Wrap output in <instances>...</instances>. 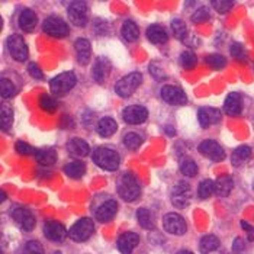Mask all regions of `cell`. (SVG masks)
<instances>
[{
    "label": "cell",
    "mask_w": 254,
    "mask_h": 254,
    "mask_svg": "<svg viewBox=\"0 0 254 254\" xmlns=\"http://www.w3.org/2000/svg\"><path fill=\"white\" fill-rule=\"evenodd\" d=\"M118 193L125 202H134L141 195V186L131 173H125L119 177Z\"/></svg>",
    "instance_id": "cell-1"
},
{
    "label": "cell",
    "mask_w": 254,
    "mask_h": 254,
    "mask_svg": "<svg viewBox=\"0 0 254 254\" xmlns=\"http://www.w3.org/2000/svg\"><path fill=\"white\" fill-rule=\"evenodd\" d=\"M93 161L98 164L100 169L114 172L119 167L121 158H119V154L115 150L108 148V147H99L93 153Z\"/></svg>",
    "instance_id": "cell-2"
},
{
    "label": "cell",
    "mask_w": 254,
    "mask_h": 254,
    "mask_svg": "<svg viewBox=\"0 0 254 254\" xmlns=\"http://www.w3.org/2000/svg\"><path fill=\"white\" fill-rule=\"evenodd\" d=\"M76 81L77 78L74 76V73L71 71L61 73L50 81V89L56 96H64L76 86Z\"/></svg>",
    "instance_id": "cell-3"
},
{
    "label": "cell",
    "mask_w": 254,
    "mask_h": 254,
    "mask_svg": "<svg viewBox=\"0 0 254 254\" xmlns=\"http://www.w3.org/2000/svg\"><path fill=\"white\" fill-rule=\"evenodd\" d=\"M142 83V76L141 73H131L125 77H122L115 86V92L121 98H129Z\"/></svg>",
    "instance_id": "cell-4"
},
{
    "label": "cell",
    "mask_w": 254,
    "mask_h": 254,
    "mask_svg": "<svg viewBox=\"0 0 254 254\" xmlns=\"http://www.w3.org/2000/svg\"><path fill=\"white\" fill-rule=\"evenodd\" d=\"M93 230H95L93 221L90 218H81L68 230V237L77 243H81L90 238V235L93 234Z\"/></svg>",
    "instance_id": "cell-5"
},
{
    "label": "cell",
    "mask_w": 254,
    "mask_h": 254,
    "mask_svg": "<svg viewBox=\"0 0 254 254\" xmlns=\"http://www.w3.org/2000/svg\"><path fill=\"white\" fill-rule=\"evenodd\" d=\"M42 29H44L45 34H48L50 37H54V38H64L70 32L68 25L61 18H57V16H50V18L44 20Z\"/></svg>",
    "instance_id": "cell-6"
},
{
    "label": "cell",
    "mask_w": 254,
    "mask_h": 254,
    "mask_svg": "<svg viewBox=\"0 0 254 254\" xmlns=\"http://www.w3.org/2000/svg\"><path fill=\"white\" fill-rule=\"evenodd\" d=\"M172 202L177 208H186L190 202L192 190L188 182H177L172 189Z\"/></svg>",
    "instance_id": "cell-7"
},
{
    "label": "cell",
    "mask_w": 254,
    "mask_h": 254,
    "mask_svg": "<svg viewBox=\"0 0 254 254\" xmlns=\"http://www.w3.org/2000/svg\"><path fill=\"white\" fill-rule=\"evenodd\" d=\"M163 225L164 230L167 233L173 235H183L188 231V225L183 219V216H180L176 212H170L163 218Z\"/></svg>",
    "instance_id": "cell-8"
},
{
    "label": "cell",
    "mask_w": 254,
    "mask_h": 254,
    "mask_svg": "<svg viewBox=\"0 0 254 254\" xmlns=\"http://www.w3.org/2000/svg\"><path fill=\"white\" fill-rule=\"evenodd\" d=\"M7 50L16 61H25L28 59V47L20 35H10L7 39Z\"/></svg>",
    "instance_id": "cell-9"
},
{
    "label": "cell",
    "mask_w": 254,
    "mask_h": 254,
    "mask_svg": "<svg viewBox=\"0 0 254 254\" xmlns=\"http://www.w3.org/2000/svg\"><path fill=\"white\" fill-rule=\"evenodd\" d=\"M199 153L206 158H211L214 161H221L225 158V153L222 150V147L214 141V139H206V141H202L199 144Z\"/></svg>",
    "instance_id": "cell-10"
},
{
    "label": "cell",
    "mask_w": 254,
    "mask_h": 254,
    "mask_svg": "<svg viewBox=\"0 0 254 254\" xmlns=\"http://www.w3.org/2000/svg\"><path fill=\"white\" fill-rule=\"evenodd\" d=\"M68 18L76 26H86L87 23V4L84 1H73L68 6Z\"/></svg>",
    "instance_id": "cell-11"
},
{
    "label": "cell",
    "mask_w": 254,
    "mask_h": 254,
    "mask_svg": "<svg viewBox=\"0 0 254 254\" xmlns=\"http://www.w3.org/2000/svg\"><path fill=\"white\" fill-rule=\"evenodd\" d=\"M122 118L127 124L131 125H137V124H142L147 121L148 118V111L144 106L139 105H134V106H128L124 109L122 112Z\"/></svg>",
    "instance_id": "cell-12"
},
{
    "label": "cell",
    "mask_w": 254,
    "mask_h": 254,
    "mask_svg": "<svg viewBox=\"0 0 254 254\" xmlns=\"http://www.w3.org/2000/svg\"><path fill=\"white\" fill-rule=\"evenodd\" d=\"M161 98L170 105H185L188 102L186 93L180 87L172 84H167L161 89Z\"/></svg>",
    "instance_id": "cell-13"
},
{
    "label": "cell",
    "mask_w": 254,
    "mask_h": 254,
    "mask_svg": "<svg viewBox=\"0 0 254 254\" xmlns=\"http://www.w3.org/2000/svg\"><path fill=\"white\" fill-rule=\"evenodd\" d=\"M12 216H13L15 222L19 225L23 231H32L34 230V227H35V218H34L31 211H28L25 208H16L13 211Z\"/></svg>",
    "instance_id": "cell-14"
},
{
    "label": "cell",
    "mask_w": 254,
    "mask_h": 254,
    "mask_svg": "<svg viewBox=\"0 0 254 254\" xmlns=\"http://www.w3.org/2000/svg\"><path fill=\"white\" fill-rule=\"evenodd\" d=\"M44 234L48 240L51 241H56V243H61L64 241V238L67 237V230L65 227L61 224V222H57V221H50L45 224L44 227Z\"/></svg>",
    "instance_id": "cell-15"
},
{
    "label": "cell",
    "mask_w": 254,
    "mask_h": 254,
    "mask_svg": "<svg viewBox=\"0 0 254 254\" xmlns=\"http://www.w3.org/2000/svg\"><path fill=\"white\" fill-rule=\"evenodd\" d=\"M197 119L202 128H209L221 121V112L215 108H200L197 112Z\"/></svg>",
    "instance_id": "cell-16"
},
{
    "label": "cell",
    "mask_w": 254,
    "mask_h": 254,
    "mask_svg": "<svg viewBox=\"0 0 254 254\" xmlns=\"http://www.w3.org/2000/svg\"><path fill=\"white\" fill-rule=\"evenodd\" d=\"M118 212V203L114 199H108L106 202H103L99 209L96 211V219L99 222H109L111 219H114V216Z\"/></svg>",
    "instance_id": "cell-17"
},
{
    "label": "cell",
    "mask_w": 254,
    "mask_h": 254,
    "mask_svg": "<svg viewBox=\"0 0 254 254\" xmlns=\"http://www.w3.org/2000/svg\"><path fill=\"white\" fill-rule=\"evenodd\" d=\"M139 243V237L135 233H125L118 238V250L122 254H131Z\"/></svg>",
    "instance_id": "cell-18"
},
{
    "label": "cell",
    "mask_w": 254,
    "mask_h": 254,
    "mask_svg": "<svg viewBox=\"0 0 254 254\" xmlns=\"http://www.w3.org/2000/svg\"><path fill=\"white\" fill-rule=\"evenodd\" d=\"M224 111L227 115L230 117H238L243 111V98L240 93H230L227 99H225V103H224Z\"/></svg>",
    "instance_id": "cell-19"
},
{
    "label": "cell",
    "mask_w": 254,
    "mask_h": 254,
    "mask_svg": "<svg viewBox=\"0 0 254 254\" xmlns=\"http://www.w3.org/2000/svg\"><path fill=\"white\" fill-rule=\"evenodd\" d=\"M74 48H76V54H77V61L81 65L89 64L90 61V42L87 39L80 38L74 42Z\"/></svg>",
    "instance_id": "cell-20"
},
{
    "label": "cell",
    "mask_w": 254,
    "mask_h": 254,
    "mask_svg": "<svg viewBox=\"0 0 254 254\" xmlns=\"http://www.w3.org/2000/svg\"><path fill=\"white\" fill-rule=\"evenodd\" d=\"M111 73V63L109 60L105 59V57H100L98 61L95 63V67H93V77L98 83H103L108 76Z\"/></svg>",
    "instance_id": "cell-21"
},
{
    "label": "cell",
    "mask_w": 254,
    "mask_h": 254,
    "mask_svg": "<svg viewBox=\"0 0 254 254\" xmlns=\"http://www.w3.org/2000/svg\"><path fill=\"white\" fill-rule=\"evenodd\" d=\"M37 22H38V18L34 10H31V9L22 10V13L19 15V26L22 31H25V32L34 31V28L37 26Z\"/></svg>",
    "instance_id": "cell-22"
},
{
    "label": "cell",
    "mask_w": 254,
    "mask_h": 254,
    "mask_svg": "<svg viewBox=\"0 0 254 254\" xmlns=\"http://www.w3.org/2000/svg\"><path fill=\"white\" fill-rule=\"evenodd\" d=\"M67 148L71 154L77 157H86L90 151V147L86 141L80 139V138H71L68 142H67Z\"/></svg>",
    "instance_id": "cell-23"
},
{
    "label": "cell",
    "mask_w": 254,
    "mask_h": 254,
    "mask_svg": "<svg viewBox=\"0 0 254 254\" xmlns=\"http://www.w3.org/2000/svg\"><path fill=\"white\" fill-rule=\"evenodd\" d=\"M147 38L150 39L153 44H164V42H167V32H166V29L161 26V25H151L148 29H147Z\"/></svg>",
    "instance_id": "cell-24"
},
{
    "label": "cell",
    "mask_w": 254,
    "mask_h": 254,
    "mask_svg": "<svg viewBox=\"0 0 254 254\" xmlns=\"http://www.w3.org/2000/svg\"><path fill=\"white\" fill-rule=\"evenodd\" d=\"M118 125L112 118H102L98 122V134L100 137H111L117 132Z\"/></svg>",
    "instance_id": "cell-25"
},
{
    "label": "cell",
    "mask_w": 254,
    "mask_h": 254,
    "mask_svg": "<svg viewBox=\"0 0 254 254\" xmlns=\"http://www.w3.org/2000/svg\"><path fill=\"white\" fill-rule=\"evenodd\" d=\"M234 182L230 176H221L215 182V193L218 196H228L233 190Z\"/></svg>",
    "instance_id": "cell-26"
},
{
    "label": "cell",
    "mask_w": 254,
    "mask_h": 254,
    "mask_svg": "<svg viewBox=\"0 0 254 254\" xmlns=\"http://www.w3.org/2000/svg\"><path fill=\"white\" fill-rule=\"evenodd\" d=\"M137 219L139 225L145 230H154L156 228V221L154 216L151 214V211H148L147 208H139L137 211Z\"/></svg>",
    "instance_id": "cell-27"
},
{
    "label": "cell",
    "mask_w": 254,
    "mask_h": 254,
    "mask_svg": "<svg viewBox=\"0 0 254 254\" xmlns=\"http://www.w3.org/2000/svg\"><path fill=\"white\" fill-rule=\"evenodd\" d=\"M121 34H122V37L127 39L128 42H134L139 37V29H138V26L132 20H127V22L122 23Z\"/></svg>",
    "instance_id": "cell-28"
},
{
    "label": "cell",
    "mask_w": 254,
    "mask_h": 254,
    "mask_svg": "<svg viewBox=\"0 0 254 254\" xmlns=\"http://www.w3.org/2000/svg\"><path fill=\"white\" fill-rule=\"evenodd\" d=\"M218 247H219V240L215 235H205V237H202L200 244H199V250H200L202 254L212 253V252H215Z\"/></svg>",
    "instance_id": "cell-29"
},
{
    "label": "cell",
    "mask_w": 254,
    "mask_h": 254,
    "mask_svg": "<svg viewBox=\"0 0 254 254\" xmlns=\"http://www.w3.org/2000/svg\"><path fill=\"white\" fill-rule=\"evenodd\" d=\"M64 173L71 179H80L86 173V166L81 161H73L64 166Z\"/></svg>",
    "instance_id": "cell-30"
},
{
    "label": "cell",
    "mask_w": 254,
    "mask_h": 254,
    "mask_svg": "<svg viewBox=\"0 0 254 254\" xmlns=\"http://www.w3.org/2000/svg\"><path fill=\"white\" fill-rule=\"evenodd\" d=\"M250 156H252L250 147L241 145V147H238L237 150H234V153H233V156H231V163H233V166L238 167V166H241L244 161H247V160L250 158Z\"/></svg>",
    "instance_id": "cell-31"
},
{
    "label": "cell",
    "mask_w": 254,
    "mask_h": 254,
    "mask_svg": "<svg viewBox=\"0 0 254 254\" xmlns=\"http://www.w3.org/2000/svg\"><path fill=\"white\" fill-rule=\"evenodd\" d=\"M35 158L39 164L44 166H51L57 161V153L51 148H44V150H38L35 153Z\"/></svg>",
    "instance_id": "cell-32"
},
{
    "label": "cell",
    "mask_w": 254,
    "mask_h": 254,
    "mask_svg": "<svg viewBox=\"0 0 254 254\" xmlns=\"http://www.w3.org/2000/svg\"><path fill=\"white\" fill-rule=\"evenodd\" d=\"M172 32H173V35H175L177 39L185 41L186 37H188V26H186V23H185L183 20H172Z\"/></svg>",
    "instance_id": "cell-33"
},
{
    "label": "cell",
    "mask_w": 254,
    "mask_h": 254,
    "mask_svg": "<svg viewBox=\"0 0 254 254\" xmlns=\"http://www.w3.org/2000/svg\"><path fill=\"white\" fill-rule=\"evenodd\" d=\"M215 192V182L212 180H203L200 185H199V189H197V195L200 199H208L211 197V195Z\"/></svg>",
    "instance_id": "cell-34"
},
{
    "label": "cell",
    "mask_w": 254,
    "mask_h": 254,
    "mask_svg": "<svg viewBox=\"0 0 254 254\" xmlns=\"http://www.w3.org/2000/svg\"><path fill=\"white\" fill-rule=\"evenodd\" d=\"M180 172L188 177H195L197 175V166L193 160L190 158H185L180 163Z\"/></svg>",
    "instance_id": "cell-35"
},
{
    "label": "cell",
    "mask_w": 254,
    "mask_h": 254,
    "mask_svg": "<svg viewBox=\"0 0 254 254\" xmlns=\"http://www.w3.org/2000/svg\"><path fill=\"white\" fill-rule=\"evenodd\" d=\"M206 64L212 68V70H222L227 65V60L225 57L219 56V54H211L208 57H205Z\"/></svg>",
    "instance_id": "cell-36"
},
{
    "label": "cell",
    "mask_w": 254,
    "mask_h": 254,
    "mask_svg": "<svg viewBox=\"0 0 254 254\" xmlns=\"http://www.w3.org/2000/svg\"><path fill=\"white\" fill-rule=\"evenodd\" d=\"M0 92H1V98L9 99L12 98V96H15L16 87H15V84H13L10 80L1 78V80H0Z\"/></svg>",
    "instance_id": "cell-37"
},
{
    "label": "cell",
    "mask_w": 254,
    "mask_h": 254,
    "mask_svg": "<svg viewBox=\"0 0 254 254\" xmlns=\"http://www.w3.org/2000/svg\"><path fill=\"white\" fill-rule=\"evenodd\" d=\"M39 106H41V109H44L45 112H50V114L56 112L57 108H59L57 102L51 98V96H48V95H42L39 98Z\"/></svg>",
    "instance_id": "cell-38"
},
{
    "label": "cell",
    "mask_w": 254,
    "mask_h": 254,
    "mask_svg": "<svg viewBox=\"0 0 254 254\" xmlns=\"http://www.w3.org/2000/svg\"><path fill=\"white\" fill-rule=\"evenodd\" d=\"M141 142H142V138H141V135L137 134V132H128V134L124 137V144H125V147L129 148V150H137L138 147L141 145Z\"/></svg>",
    "instance_id": "cell-39"
},
{
    "label": "cell",
    "mask_w": 254,
    "mask_h": 254,
    "mask_svg": "<svg viewBox=\"0 0 254 254\" xmlns=\"http://www.w3.org/2000/svg\"><path fill=\"white\" fill-rule=\"evenodd\" d=\"M196 61H197V60H196V56L193 53H190V51H185V53L180 54V65H182L183 68H186V70L195 68Z\"/></svg>",
    "instance_id": "cell-40"
},
{
    "label": "cell",
    "mask_w": 254,
    "mask_h": 254,
    "mask_svg": "<svg viewBox=\"0 0 254 254\" xmlns=\"http://www.w3.org/2000/svg\"><path fill=\"white\" fill-rule=\"evenodd\" d=\"M12 122H13V112L9 109V108H1V112H0V125H1V129H9L12 127Z\"/></svg>",
    "instance_id": "cell-41"
},
{
    "label": "cell",
    "mask_w": 254,
    "mask_h": 254,
    "mask_svg": "<svg viewBox=\"0 0 254 254\" xmlns=\"http://www.w3.org/2000/svg\"><path fill=\"white\" fill-rule=\"evenodd\" d=\"M20 254H44V247L41 246V243L32 240V241H28V243L23 246Z\"/></svg>",
    "instance_id": "cell-42"
},
{
    "label": "cell",
    "mask_w": 254,
    "mask_h": 254,
    "mask_svg": "<svg viewBox=\"0 0 254 254\" xmlns=\"http://www.w3.org/2000/svg\"><path fill=\"white\" fill-rule=\"evenodd\" d=\"M212 6H214V9H215L216 12H219V13H227V12L234 6V3L230 1V0H214V1H212Z\"/></svg>",
    "instance_id": "cell-43"
},
{
    "label": "cell",
    "mask_w": 254,
    "mask_h": 254,
    "mask_svg": "<svg viewBox=\"0 0 254 254\" xmlns=\"http://www.w3.org/2000/svg\"><path fill=\"white\" fill-rule=\"evenodd\" d=\"M231 56L238 61H246V51H244V47L238 42H234L231 45Z\"/></svg>",
    "instance_id": "cell-44"
},
{
    "label": "cell",
    "mask_w": 254,
    "mask_h": 254,
    "mask_svg": "<svg viewBox=\"0 0 254 254\" xmlns=\"http://www.w3.org/2000/svg\"><path fill=\"white\" fill-rule=\"evenodd\" d=\"M208 19H209V12H208L206 7L197 9L195 13L192 15V20H193L195 23H202V22H206Z\"/></svg>",
    "instance_id": "cell-45"
},
{
    "label": "cell",
    "mask_w": 254,
    "mask_h": 254,
    "mask_svg": "<svg viewBox=\"0 0 254 254\" xmlns=\"http://www.w3.org/2000/svg\"><path fill=\"white\" fill-rule=\"evenodd\" d=\"M15 148H16V151L22 154V156H31V154H34L35 151H34V148L31 147V145H28L26 142H22V141H18L16 144H15Z\"/></svg>",
    "instance_id": "cell-46"
},
{
    "label": "cell",
    "mask_w": 254,
    "mask_h": 254,
    "mask_svg": "<svg viewBox=\"0 0 254 254\" xmlns=\"http://www.w3.org/2000/svg\"><path fill=\"white\" fill-rule=\"evenodd\" d=\"M28 71H29V74H31L32 77L37 78V80H42V78H44V73L41 71V68H39L35 63H31V64L28 65Z\"/></svg>",
    "instance_id": "cell-47"
},
{
    "label": "cell",
    "mask_w": 254,
    "mask_h": 254,
    "mask_svg": "<svg viewBox=\"0 0 254 254\" xmlns=\"http://www.w3.org/2000/svg\"><path fill=\"white\" fill-rule=\"evenodd\" d=\"M150 71H151V74H153L156 78H158V80H160V78L166 77V74L163 73V70H161L160 67H157L156 63H153V64L150 65Z\"/></svg>",
    "instance_id": "cell-48"
},
{
    "label": "cell",
    "mask_w": 254,
    "mask_h": 254,
    "mask_svg": "<svg viewBox=\"0 0 254 254\" xmlns=\"http://www.w3.org/2000/svg\"><path fill=\"white\" fill-rule=\"evenodd\" d=\"M246 249V244L241 238H235L234 244H233V252L234 253H241L243 250Z\"/></svg>",
    "instance_id": "cell-49"
},
{
    "label": "cell",
    "mask_w": 254,
    "mask_h": 254,
    "mask_svg": "<svg viewBox=\"0 0 254 254\" xmlns=\"http://www.w3.org/2000/svg\"><path fill=\"white\" fill-rule=\"evenodd\" d=\"M241 227L247 230V233L250 234V240H253V234H254V228H253V227H250V225H249L247 222H244V221L241 222Z\"/></svg>",
    "instance_id": "cell-50"
},
{
    "label": "cell",
    "mask_w": 254,
    "mask_h": 254,
    "mask_svg": "<svg viewBox=\"0 0 254 254\" xmlns=\"http://www.w3.org/2000/svg\"><path fill=\"white\" fill-rule=\"evenodd\" d=\"M176 254H193L192 252H189V250H180V252H177Z\"/></svg>",
    "instance_id": "cell-51"
},
{
    "label": "cell",
    "mask_w": 254,
    "mask_h": 254,
    "mask_svg": "<svg viewBox=\"0 0 254 254\" xmlns=\"http://www.w3.org/2000/svg\"><path fill=\"white\" fill-rule=\"evenodd\" d=\"M167 132H169L170 135H173V134H175V129H173V128H172V129H170V128H167Z\"/></svg>",
    "instance_id": "cell-52"
}]
</instances>
